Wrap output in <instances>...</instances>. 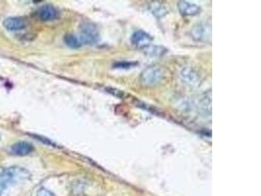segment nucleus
<instances>
[{"label": "nucleus", "mask_w": 261, "mask_h": 196, "mask_svg": "<svg viewBox=\"0 0 261 196\" xmlns=\"http://www.w3.org/2000/svg\"><path fill=\"white\" fill-rule=\"evenodd\" d=\"M191 37L196 42H208L211 38V26L208 23H200L191 30Z\"/></svg>", "instance_id": "nucleus-5"}, {"label": "nucleus", "mask_w": 261, "mask_h": 196, "mask_svg": "<svg viewBox=\"0 0 261 196\" xmlns=\"http://www.w3.org/2000/svg\"><path fill=\"white\" fill-rule=\"evenodd\" d=\"M35 196H56L54 192H52L51 190L47 189L46 187H41L39 188V190L36 191V195Z\"/></svg>", "instance_id": "nucleus-13"}, {"label": "nucleus", "mask_w": 261, "mask_h": 196, "mask_svg": "<svg viewBox=\"0 0 261 196\" xmlns=\"http://www.w3.org/2000/svg\"><path fill=\"white\" fill-rule=\"evenodd\" d=\"M80 41L82 44H95L99 41V31L95 24L91 22H83L81 25Z\"/></svg>", "instance_id": "nucleus-3"}, {"label": "nucleus", "mask_w": 261, "mask_h": 196, "mask_svg": "<svg viewBox=\"0 0 261 196\" xmlns=\"http://www.w3.org/2000/svg\"><path fill=\"white\" fill-rule=\"evenodd\" d=\"M165 72L163 67L153 65L144 69L140 75V82L145 86H156L165 80Z\"/></svg>", "instance_id": "nucleus-2"}, {"label": "nucleus", "mask_w": 261, "mask_h": 196, "mask_svg": "<svg viewBox=\"0 0 261 196\" xmlns=\"http://www.w3.org/2000/svg\"><path fill=\"white\" fill-rule=\"evenodd\" d=\"M161 50H164V48H162V47H152V48H149L148 49V51H149V54L150 55H157V56H161L163 53H165V51H161Z\"/></svg>", "instance_id": "nucleus-14"}, {"label": "nucleus", "mask_w": 261, "mask_h": 196, "mask_svg": "<svg viewBox=\"0 0 261 196\" xmlns=\"http://www.w3.org/2000/svg\"><path fill=\"white\" fill-rule=\"evenodd\" d=\"M64 42L70 48H80L83 45L82 42L80 41V39H79V37H77L73 34L66 35L65 38H64Z\"/></svg>", "instance_id": "nucleus-11"}, {"label": "nucleus", "mask_w": 261, "mask_h": 196, "mask_svg": "<svg viewBox=\"0 0 261 196\" xmlns=\"http://www.w3.org/2000/svg\"><path fill=\"white\" fill-rule=\"evenodd\" d=\"M10 150L13 154L17 155V156H27V155L30 154L34 150V148L30 143H28L27 141H19L11 146Z\"/></svg>", "instance_id": "nucleus-10"}, {"label": "nucleus", "mask_w": 261, "mask_h": 196, "mask_svg": "<svg viewBox=\"0 0 261 196\" xmlns=\"http://www.w3.org/2000/svg\"><path fill=\"white\" fill-rule=\"evenodd\" d=\"M38 16L40 20H42L43 22H49L57 19L59 16V12L54 6L47 4L40 8V10L38 11Z\"/></svg>", "instance_id": "nucleus-8"}, {"label": "nucleus", "mask_w": 261, "mask_h": 196, "mask_svg": "<svg viewBox=\"0 0 261 196\" xmlns=\"http://www.w3.org/2000/svg\"><path fill=\"white\" fill-rule=\"evenodd\" d=\"M136 65H137V63H134V62L122 61V62L115 63L114 64V68H117V69H129V68H133Z\"/></svg>", "instance_id": "nucleus-12"}, {"label": "nucleus", "mask_w": 261, "mask_h": 196, "mask_svg": "<svg viewBox=\"0 0 261 196\" xmlns=\"http://www.w3.org/2000/svg\"><path fill=\"white\" fill-rule=\"evenodd\" d=\"M130 41H131V44L134 47L139 48V49H144L151 45V43L153 42V38L148 32L140 29V30H136L133 32Z\"/></svg>", "instance_id": "nucleus-6"}, {"label": "nucleus", "mask_w": 261, "mask_h": 196, "mask_svg": "<svg viewBox=\"0 0 261 196\" xmlns=\"http://www.w3.org/2000/svg\"><path fill=\"white\" fill-rule=\"evenodd\" d=\"M0 196H7L6 189L3 188V187H1V186H0Z\"/></svg>", "instance_id": "nucleus-15"}, {"label": "nucleus", "mask_w": 261, "mask_h": 196, "mask_svg": "<svg viewBox=\"0 0 261 196\" xmlns=\"http://www.w3.org/2000/svg\"><path fill=\"white\" fill-rule=\"evenodd\" d=\"M30 178L31 174L27 169L18 166L0 167V186L5 189L12 184L28 181Z\"/></svg>", "instance_id": "nucleus-1"}, {"label": "nucleus", "mask_w": 261, "mask_h": 196, "mask_svg": "<svg viewBox=\"0 0 261 196\" xmlns=\"http://www.w3.org/2000/svg\"><path fill=\"white\" fill-rule=\"evenodd\" d=\"M0 140H1V136H0Z\"/></svg>", "instance_id": "nucleus-16"}, {"label": "nucleus", "mask_w": 261, "mask_h": 196, "mask_svg": "<svg viewBox=\"0 0 261 196\" xmlns=\"http://www.w3.org/2000/svg\"><path fill=\"white\" fill-rule=\"evenodd\" d=\"M3 26L10 31H18L27 28L28 21L22 17H9L4 20Z\"/></svg>", "instance_id": "nucleus-7"}, {"label": "nucleus", "mask_w": 261, "mask_h": 196, "mask_svg": "<svg viewBox=\"0 0 261 196\" xmlns=\"http://www.w3.org/2000/svg\"><path fill=\"white\" fill-rule=\"evenodd\" d=\"M178 9L183 16H196L201 13V7L189 1H179Z\"/></svg>", "instance_id": "nucleus-9"}, {"label": "nucleus", "mask_w": 261, "mask_h": 196, "mask_svg": "<svg viewBox=\"0 0 261 196\" xmlns=\"http://www.w3.org/2000/svg\"><path fill=\"white\" fill-rule=\"evenodd\" d=\"M179 77L184 84L189 86H198L202 83V80H203V77L200 71L191 66L182 68L179 72Z\"/></svg>", "instance_id": "nucleus-4"}]
</instances>
